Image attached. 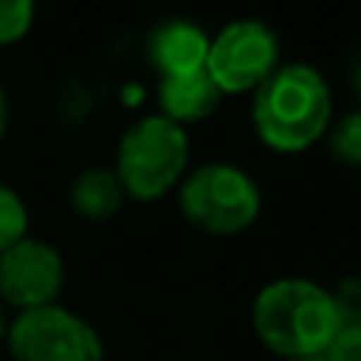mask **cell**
<instances>
[{
  "label": "cell",
  "instance_id": "cell-4",
  "mask_svg": "<svg viewBox=\"0 0 361 361\" xmlns=\"http://www.w3.org/2000/svg\"><path fill=\"white\" fill-rule=\"evenodd\" d=\"M190 171V137L184 127L162 114L133 121L118 143L114 175L124 184L127 200L156 203L171 193Z\"/></svg>",
  "mask_w": 361,
  "mask_h": 361
},
{
  "label": "cell",
  "instance_id": "cell-5",
  "mask_svg": "<svg viewBox=\"0 0 361 361\" xmlns=\"http://www.w3.org/2000/svg\"><path fill=\"white\" fill-rule=\"evenodd\" d=\"M282 44L267 19L241 16L209 35L206 73L222 95H254L279 70Z\"/></svg>",
  "mask_w": 361,
  "mask_h": 361
},
{
  "label": "cell",
  "instance_id": "cell-12",
  "mask_svg": "<svg viewBox=\"0 0 361 361\" xmlns=\"http://www.w3.org/2000/svg\"><path fill=\"white\" fill-rule=\"evenodd\" d=\"M29 238V209L13 187L0 184V254Z\"/></svg>",
  "mask_w": 361,
  "mask_h": 361
},
{
  "label": "cell",
  "instance_id": "cell-13",
  "mask_svg": "<svg viewBox=\"0 0 361 361\" xmlns=\"http://www.w3.org/2000/svg\"><path fill=\"white\" fill-rule=\"evenodd\" d=\"M32 23H35V4L32 0H0V48L25 38Z\"/></svg>",
  "mask_w": 361,
  "mask_h": 361
},
{
  "label": "cell",
  "instance_id": "cell-6",
  "mask_svg": "<svg viewBox=\"0 0 361 361\" xmlns=\"http://www.w3.org/2000/svg\"><path fill=\"white\" fill-rule=\"evenodd\" d=\"M13 361H105V343L86 317L63 305L16 314L6 330Z\"/></svg>",
  "mask_w": 361,
  "mask_h": 361
},
{
  "label": "cell",
  "instance_id": "cell-11",
  "mask_svg": "<svg viewBox=\"0 0 361 361\" xmlns=\"http://www.w3.org/2000/svg\"><path fill=\"white\" fill-rule=\"evenodd\" d=\"M326 143L336 162L361 169V111H349L343 121H333L326 130Z\"/></svg>",
  "mask_w": 361,
  "mask_h": 361
},
{
  "label": "cell",
  "instance_id": "cell-8",
  "mask_svg": "<svg viewBox=\"0 0 361 361\" xmlns=\"http://www.w3.org/2000/svg\"><path fill=\"white\" fill-rule=\"evenodd\" d=\"M156 99H159V114L187 130L197 121L212 118L225 95L219 92V86L209 80L206 70H197V73L162 76Z\"/></svg>",
  "mask_w": 361,
  "mask_h": 361
},
{
  "label": "cell",
  "instance_id": "cell-17",
  "mask_svg": "<svg viewBox=\"0 0 361 361\" xmlns=\"http://www.w3.org/2000/svg\"><path fill=\"white\" fill-rule=\"evenodd\" d=\"M6 330H10V317H6V305L0 301V339H6Z\"/></svg>",
  "mask_w": 361,
  "mask_h": 361
},
{
  "label": "cell",
  "instance_id": "cell-19",
  "mask_svg": "<svg viewBox=\"0 0 361 361\" xmlns=\"http://www.w3.org/2000/svg\"><path fill=\"white\" fill-rule=\"evenodd\" d=\"M301 361H317V358H301Z\"/></svg>",
  "mask_w": 361,
  "mask_h": 361
},
{
  "label": "cell",
  "instance_id": "cell-18",
  "mask_svg": "<svg viewBox=\"0 0 361 361\" xmlns=\"http://www.w3.org/2000/svg\"><path fill=\"white\" fill-rule=\"evenodd\" d=\"M355 86H358V92H361V61H358V67H355Z\"/></svg>",
  "mask_w": 361,
  "mask_h": 361
},
{
  "label": "cell",
  "instance_id": "cell-10",
  "mask_svg": "<svg viewBox=\"0 0 361 361\" xmlns=\"http://www.w3.org/2000/svg\"><path fill=\"white\" fill-rule=\"evenodd\" d=\"M127 203V193L114 169L95 165L73 178L70 184V206L89 222H105V219L118 216Z\"/></svg>",
  "mask_w": 361,
  "mask_h": 361
},
{
  "label": "cell",
  "instance_id": "cell-16",
  "mask_svg": "<svg viewBox=\"0 0 361 361\" xmlns=\"http://www.w3.org/2000/svg\"><path fill=\"white\" fill-rule=\"evenodd\" d=\"M6 127H10V102H6V92L0 86V143L6 137Z\"/></svg>",
  "mask_w": 361,
  "mask_h": 361
},
{
  "label": "cell",
  "instance_id": "cell-15",
  "mask_svg": "<svg viewBox=\"0 0 361 361\" xmlns=\"http://www.w3.org/2000/svg\"><path fill=\"white\" fill-rule=\"evenodd\" d=\"M317 361H361V330L355 326H339L333 339L324 345Z\"/></svg>",
  "mask_w": 361,
  "mask_h": 361
},
{
  "label": "cell",
  "instance_id": "cell-7",
  "mask_svg": "<svg viewBox=\"0 0 361 361\" xmlns=\"http://www.w3.org/2000/svg\"><path fill=\"white\" fill-rule=\"evenodd\" d=\"M67 282V267L54 244L23 238L0 254V301L16 314L57 305Z\"/></svg>",
  "mask_w": 361,
  "mask_h": 361
},
{
  "label": "cell",
  "instance_id": "cell-2",
  "mask_svg": "<svg viewBox=\"0 0 361 361\" xmlns=\"http://www.w3.org/2000/svg\"><path fill=\"white\" fill-rule=\"evenodd\" d=\"M250 326L263 349L279 361L317 358L339 330L330 288L314 279L286 276L273 279L257 292L250 307Z\"/></svg>",
  "mask_w": 361,
  "mask_h": 361
},
{
  "label": "cell",
  "instance_id": "cell-14",
  "mask_svg": "<svg viewBox=\"0 0 361 361\" xmlns=\"http://www.w3.org/2000/svg\"><path fill=\"white\" fill-rule=\"evenodd\" d=\"M330 295H333L339 326L361 330V276H345L336 288H330Z\"/></svg>",
  "mask_w": 361,
  "mask_h": 361
},
{
  "label": "cell",
  "instance_id": "cell-9",
  "mask_svg": "<svg viewBox=\"0 0 361 361\" xmlns=\"http://www.w3.org/2000/svg\"><path fill=\"white\" fill-rule=\"evenodd\" d=\"M206 54H209V35L190 19H169L149 38V57L159 76L206 70Z\"/></svg>",
  "mask_w": 361,
  "mask_h": 361
},
{
  "label": "cell",
  "instance_id": "cell-3",
  "mask_svg": "<svg viewBox=\"0 0 361 361\" xmlns=\"http://www.w3.org/2000/svg\"><path fill=\"white\" fill-rule=\"evenodd\" d=\"M178 209L187 225L212 238H235L254 228L263 190L250 171L231 162H206L178 184Z\"/></svg>",
  "mask_w": 361,
  "mask_h": 361
},
{
  "label": "cell",
  "instance_id": "cell-1",
  "mask_svg": "<svg viewBox=\"0 0 361 361\" xmlns=\"http://www.w3.org/2000/svg\"><path fill=\"white\" fill-rule=\"evenodd\" d=\"M250 124L267 149L301 156L326 137L333 124V89L311 63H279L254 92Z\"/></svg>",
  "mask_w": 361,
  "mask_h": 361
}]
</instances>
